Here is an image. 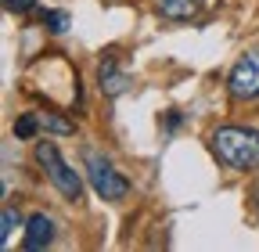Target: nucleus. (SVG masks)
Returning <instances> with one entry per match:
<instances>
[{
    "mask_svg": "<svg viewBox=\"0 0 259 252\" xmlns=\"http://www.w3.org/2000/svg\"><path fill=\"white\" fill-rule=\"evenodd\" d=\"M216 159L231 170H259V130L248 126H220L209 137Z\"/></svg>",
    "mask_w": 259,
    "mask_h": 252,
    "instance_id": "f257e3e1",
    "label": "nucleus"
},
{
    "mask_svg": "<svg viewBox=\"0 0 259 252\" xmlns=\"http://www.w3.org/2000/svg\"><path fill=\"white\" fill-rule=\"evenodd\" d=\"M36 162L47 170V177H51V184L58 187V191L65 195V198H72V202H79V195H83V180H79V173L69 166L58 155V148L54 144H36Z\"/></svg>",
    "mask_w": 259,
    "mask_h": 252,
    "instance_id": "f03ea898",
    "label": "nucleus"
},
{
    "mask_svg": "<svg viewBox=\"0 0 259 252\" xmlns=\"http://www.w3.org/2000/svg\"><path fill=\"white\" fill-rule=\"evenodd\" d=\"M87 173H90V187L97 195H101L105 202H122L130 195V184L126 177L105 159V155H97V151H87Z\"/></svg>",
    "mask_w": 259,
    "mask_h": 252,
    "instance_id": "7ed1b4c3",
    "label": "nucleus"
},
{
    "mask_svg": "<svg viewBox=\"0 0 259 252\" xmlns=\"http://www.w3.org/2000/svg\"><path fill=\"white\" fill-rule=\"evenodd\" d=\"M227 90L238 101H255L259 98V51H248L238 58V65L227 76Z\"/></svg>",
    "mask_w": 259,
    "mask_h": 252,
    "instance_id": "20e7f679",
    "label": "nucleus"
},
{
    "mask_svg": "<svg viewBox=\"0 0 259 252\" xmlns=\"http://www.w3.org/2000/svg\"><path fill=\"white\" fill-rule=\"evenodd\" d=\"M54 241V224H51V216L36 213V216H29V224H25V238H22V248L25 252H40Z\"/></svg>",
    "mask_w": 259,
    "mask_h": 252,
    "instance_id": "39448f33",
    "label": "nucleus"
},
{
    "mask_svg": "<svg viewBox=\"0 0 259 252\" xmlns=\"http://www.w3.org/2000/svg\"><path fill=\"white\" fill-rule=\"evenodd\" d=\"M97 79H101V90L108 94V98H115V94H122L130 87V76H122L115 69V58H105L101 65H97Z\"/></svg>",
    "mask_w": 259,
    "mask_h": 252,
    "instance_id": "423d86ee",
    "label": "nucleus"
},
{
    "mask_svg": "<svg viewBox=\"0 0 259 252\" xmlns=\"http://www.w3.org/2000/svg\"><path fill=\"white\" fill-rule=\"evenodd\" d=\"M155 8H158V15H166V18H173V22H184V18H194L198 15V0H155Z\"/></svg>",
    "mask_w": 259,
    "mask_h": 252,
    "instance_id": "0eeeda50",
    "label": "nucleus"
},
{
    "mask_svg": "<svg viewBox=\"0 0 259 252\" xmlns=\"http://www.w3.org/2000/svg\"><path fill=\"white\" fill-rule=\"evenodd\" d=\"M40 126L47 134H58V137H72L76 134V126L65 119V115H58V112H47V115H40Z\"/></svg>",
    "mask_w": 259,
    "mask_h": 252,
    "instance_id": "6e6552de",
    "label": "nucleus"
},
{
    "mask_svg": "<svg viewBox=\"0 0 259 252\" xmlns=\"http://www.w3.org/2000/svg\"><path fill=\"white\" fill-rule=\"evenodd\" d=\"M0 227H4V231H0V245H8V241H11V234L22 227V216H18V209H15V205H4V216H0Z\"/></svg>",
    "mask_w": 259,
    "mask_h": 252,
    "instance_id": "1a4fd4ad",
    "label": "nucleus"
},
{
    "mask_svg": "<svg viewBox=\"0 0 259 252\" xmlns=\"http://www.w3.org/2000/svg\"><path fill=\"white\" fill-rule=\"evenodd\" d=\"M36 130H40V115H18V122H15V137L29 141V137H36Z\"/></svg>",
    "mask_w": 259,
    "mask_h": 252,
    "instance_id": "9d476101",
    "label": "nucleus"
},
{
    "mask_svg": "<svg viewBox=\"0 0 259 252\" xmlns=\"http://www.w3.org/2000/svg\"><path fill=\"white\" fill-rule=\"evenodd\" d=\"M44 25L51 33H65V29H69V15L65 11H44Z\"/></svg>",
    "mask_w": 259,
    "mask_h": 252,
    "instance_id": "9b49d317",
    "label": "nucleus"
},
{
    "mask_svg": "<svg viewBox=\"0 0 259 252\" xmlns=\"http://www.w3.org/2000/svg\"><path fill=\"white\" fill-rule=\"evenodd\" d=\"M4 8H8V11H18V15H25V11L36 8V0H4Z\"/></svg>",
    "mask_w": 259,
    "mask_h": 252,
    "instance_id": "f8f14e48",
    "label": "nucleus"
},
{
    "mask_svg": "<svg viewBox=\"0 0 259 252\" xmlns=\"http://www.w3.org/2000/svg\"><path fill=\"white\" fill-rule=\"evenodd\" d=\"M255 202H259V191H255Z\"/></svg>",
    "mask_w": 259,
    "mask_h": 252,
    "instance_id": "ddd939ff",
    "label": "nucleus"
}]
</instances>
